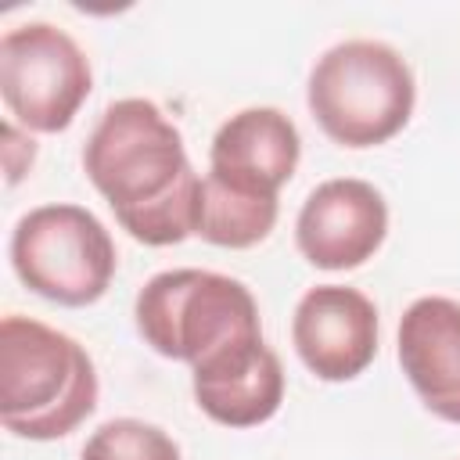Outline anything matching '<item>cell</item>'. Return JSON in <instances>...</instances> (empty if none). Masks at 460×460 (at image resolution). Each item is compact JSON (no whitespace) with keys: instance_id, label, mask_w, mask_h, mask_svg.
<instances>
[{"instance_id":"9","label":"cell","mask_w":460,"mask_h":460,"mask_svg":"<svg viewBox=\"0 0 460 460\" xmlns=\"http://www.w3.org/2000/svg\"><path fill=\"white\" fill-rule=\"evenodd\" d=\"M302 158V137L291 115L270 104L234 111L208 144V176L255 194L277 198L280 187L295 176Z\"/></svg>"},{"instance_id":"12","label":"cell","mask_w":460,"mask_h":460,"mask_svg":"<svg viewBox=\"0 0 460 460\" xmlns=\"http://www.w3.org/2000/svg\"><path fill=\"white\" fill-rule=\"evenodd\" d=\"M280 216L277 198H255L244 190H234L208 172L201 176V208H198V234L201 241L230 252H244L262 244Z\"/></svg>"},{"instance_id":"8","label":"cell","mask_w":460,"mask_h":460,"mask_svg":"<svg viewBox=\"0 0 460 460\" xmlns=\"http://www.w3.org/2000/svg\"><path fill=\"white\" fill-rule=\"evenodd\" d=\"M377 305L349 284L309 288L291 316V345L302 367L327 385L356 381L377 356Z\"/></svg>"},{"instance_id":"6","label":"cell","mask_w":460,"mask_h":460,"mask_svg":"<svg viewBox=\"0 0 460 460\" xmlns=\"http://www.w3.org/2000/svg\"><path fill=\"white\" fill-rule=\"evenodd\" d=\"M90 90V58L65 29L25 22L0 36V97L25 133H65Z\"/></svg>"},{"instance_id":"10","label":"cell","mask_w":460,"mask_h":460,"mask_svg":"<svg viewBox=\"0 0 460 460\" xmlns=\"http://www.w3.org/2000/svg\"><path fill=\"white\" fill-rule=\"evenodd\" d=\"M198 410L234 431L266 424L284 402V367L262 334L241 338L190 367Z\"/></svg>"},{"instance_id":"7","label":"cell","mask_w":460,"mask_h":460,"mask_svg":"<svg viewBox=\"0 0 460 460\" xmlns=\"http://www.w3.org/2000/svg\"><path fill=\"white\" fill-rule=\"evenodd\" d=\"M385 237L388 201L374 183L356 176H334L316 183L295 216L298 255L327 273L359 270L381 252Z\"/></svg>"},{"instance_id":"13","label":"cell","mask_w":460,"mask_h":460,"mask_svg":"<svg viewBox=\"0 0 460 460\" xmlns=\"http://www.w3.org/2000/svg\"><path fill=\"white\" fill-rule=\"evenodd\" d=\"M79 460H183L176 438L140 417H111L90 431Z\"/></svg>"},{"instance_id":"2","label":"cell","mask_w":460,"mask_h":460,"mask_svg":"<svg viewBox=\"0 0 460 460\" xmlns=\"http://www.w3.org/2000/svg\"><path fill=\"white\" fill-rule=\"evenodd\" d=\"M90 352L65 331L7 313L0 320V424L14 438L54 442L97 410Z\"/></svg>"},{"instance_id":"11","label":"cell","mask_w":460,"mask_h":460,"mask_svg":"<svg viewBox=\"0 0 460 460\" xmlns=\"http://www.w3.org/2000/svg\"><path fill=\"white\" fill-rule=\"evenodd\" d=\"M395 356L424 410L460 424V302L446 295L413 298L399 316Z\"/></svg>"},{"instance_id":"3","label":"cell","mask_w":460,"mask_h":460,"mask_svg":"<svg viewBox=\"0 0 460 460\" xmlns=\"http://www.w3.org/2000/svg\"><path fill=\"white\" fill-rule=\"evenodd\" d=\"M305 104L338 147H381L406 129L417 104V79L395 47L381 40H345L309 68Z\"/></svg>"},{"instance_id":"1","label":"cell","mask_w":460,"mask_h":460,"mask_svg":"<svg viewBox=\"0 0 460 460\" xmlns=\"http://www.w3.org/2000/svg\"><path fill=\"white\" fill-rule=\"evenodd\" d=\"M83 169L133 241L169 248L198 234L201 176L183 133L155 101H111L83 144Z\"/></svg>"},{"instance_id":"14","label":"cell","mask_w":460,"mask_h":460,"mask_svg":"<svg viewBox=\"0 0 460 460\" xmlns=\"http://www.w3.org/2000/svg\"><path fill=\"white\" fill-rule=\"evenodd\" d=\"M4 172H7V187H14L36 162V140L32 133H25L18 122H4Z\"/></svg>"},{"instance_id":"5","label":"cell","mask_w":460,"mask_h":460,"mask_svg":"<svg viewBox=\"0 0 460 460\" xmlns=\"http://www.w3.org/2000/svg\"><path fill=\"white\" fill-rule=\"evenodd\" d=\"M11 270L40 298L68 309L108 295L119 252L108 226L83 205L50 201L29 208L11 230Z\"/></svg>"},{"instance_id":"4","label":"cell","mask_w":460,"mask_h":460,"mask_svg":"<svg viewBox=\"0 0 460 460\" xmlns=\"http://www.w3.org/2000/svg\"><path fill=\"white\" fill-rule=\"evenodd\" d=\"M133 323L144 345L187 367L241 338L262 334L259 302L248 284L198 266L155 273L137 291Z\"/></svg>"}]
</instances>
